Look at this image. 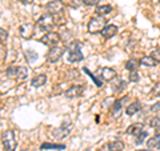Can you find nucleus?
<instances>
[{"mask_svg": "<svg viewBox=\"0 0 160 151\" xmlns=\"http://www.w3.org/2000/svg\"><path fill=\"white\" fill-rule=\"evenodd\" d=\"M140 110H142V103L139 102V100H135L133 103H131L128 106V107L126 108V114L129 115V117H132V115H135L136 112H139Z\"/></svg>", "mask_w": 160, "mask_h": 151, "instance_id": "2eb2a0df", "label": "nucleus"}, {"mask_svg": "<svg viewBox=\"0 0 160 151\" xmlns=\"http://www.w3.org/2000/svg\"><path fill=\"white\" fill-rule=\"evenodd\" d=\"M16 72H18V67L16 66H11V67L7 68V75H8L9 78L16 76Z\"/></svg>", "mask_w": 160, "mask_h": 151, "instance_id": "c756f323", "label": "nucleus"}, {"mask_svg": "<svg viewBox=\"0 0 160 151\" xmlns=\"http://www.w3.org/2000/svg\"><path fill=\"white\" fill-rule=\"evenodd\" d=\"M64 150L66 146L64 144H55V143H43L42 144V150Z\"/></svg>", "mask_w": 160, "mask_h": 151, "instance_id": "412c9836", "label": "nucleus"}, {"mask_svg": "<svg viewBox=\"0 0 160 151\" xmlns=\"http://www.w3.org/2000/svg\"><path fill=\"white\" fill-rule=\"evenodd\" d=\"M124 150V143L122 140H113L108 143V151H122Z\"/></svg>", "mask_w": 160, "mask_h": 151, "instance_id": "a211bd4d", "label": "nucleus"}, {"mask_svg": "<svg viewBox=\"0 0 160 151\" xmlns=\"http://www.w3.org/2000/svg\"><path fill=\"white\" fill-rule=\"evenodd\" d=\"M80 48H82V43L78 42V40H75V42L69 43L68 62H71V63H76V62H82V60L84 59L82 51H80Z\"/></svg>", "mask_w": 160, "mask_h": 151, "instance_id": "f257e3e1", "label": "nucleus"}, {"mask_svg": "<svg viewBox=\"0 0 160 151\" xmlns=\"http://www.w3.org/2000/svg\"><path fill=\"white\" fill-rule=\"evenodd\" d=\"M153 137H156V138H160V127L155 128V135H153Z\"/></svg>", "mask_w": 160, "mask_h": 151, "instance_id": "e433bc0d", "label": "nucleus"}, {"mask_svg": "<svg viewBox=\"0 0 160 151\" xmlns=\"http://www.w3.org/2000/svg\"><path fill=\"white\" fill-rule=\"evenodd\" d=\"M19 32L22 35V38L24 39H31L32 35L35 32V26L31 23H26V24H22L19 28Z\"/></svg>", "mask_w": 160, "mask_h": 151, "instance_id": "1a4fd4ad", "label": "nucleus"}, {"mask_svg": "<svg viewBox=\"0 0 160 151\" xmlns=\"http://www.w3.org/2000/svg\"><path fill=\"white\" fill-rule=\"evenodd\" d=\"M84 92V86H71L67 91H66V96L69 99H73V98H79L80 95Z\"/></svg>", "mask_w": 160, "mask_h": 151, "instance_id": "9d476101", "label": "nucleus"}, {"mask_svg": "<svg viewBox=\"0 0 160 151\" xmlns=\"http://www.w3.org/2000/svg\"><path fill=\"white\" fill-rule=\"evenodd\" d=\"M138 151H152V150H138Z\"/></svg>", "mask_w": 160, "mask_h": 151, "instance_id": "ea45409f", "label": "nucleus"}, {"mask_svg": "<svg viewBox=\"0 0 160 151\" xmlns=\"http://www.w3.org/2000/svg\"><path fill=\"white\" fill-rule=\"evenodd\" d=\"M27 75H28V70H27V67H18L16 78H18L19 80L26 79V78H27Z\"/></svg>", "mask_w": 160, "mask_h": 151, "instance_id": "4be33fe9", "label": "nucleus"}, {"mask_svg": "<svg viewBox=\"0 0 160 151\" xmlns=\"http://www.w3.org/2000/svg\"><path fill=\"white\" fill-rule=\"evenodd\" d=\"M83 71H84V72H87V74L89 75V78H91V79L93 80V82H95V84H96L98 87H102V86H103V82H102V80H99V79H98L96 76H95V75H93L92 72H89L87 68H83Z\"/></svg>", "mask_w": 160, "mask_h": 151, "instance_id": "b1692460", "label": "nucleus"}, {"mask_svg": "<svg viewBox=\"0 0 160 151\" xmlns=\"http://www.w3.org/2000/svg\"><path fill=\"white\" fill-rule=\"evenodd\" d=\"M149 126H151L152 128H158L160 127V117H155L149 120Z\"/></svg>", "mask_w": 160, "mask_h": 151, "instance_id": "cd10ccee", "label": "nucleus"}, {"mask_svg": "<svg viewBox=\"0 0 160 151\" xmlns=\"http://www.w3.org/2000/svg\"><path fill=\"white\" fill-rule=\"evenodd\" d=\"M159 139L160 138H156V137H153L152 139H148V142H147L148 148H156L158 147V143H159Z\"/></svg>", "mask_w": 160, "mask_h": 151, "instance_id": "a878e982", "label": "nucleus"}, {"mask_svg": "<svg viewBox=\"0 0 160 151\" xmlns=\"http://www.w3.org/2000/svg\"><path fill=\"white\" fill-rule=\"evenodd\" d=\"M151 56L156 60L158 63H160V47H158V48H155L153 51L151 52Z\"/></svg>", "mask_w": 160, "mask_h": 151, "instance_id": "7c9ffc66", "label": "nucleus"}, {"mask_svg": "<svg viewBox=\"0 0 160 151\" xmlns=\"http://www.w3.org/2000/svg\"><path fill=\"white\" fill-rule=\"evenodd\" d=\"M151 94H153L155 96H160V83H158V84L151 90Z\"/></svg>", "mask_w": 160, "mask_h": 151, "instance_id": "f704fd0d", "label": "nucleus"}, {"mask_svg": "<svg viewBox=\"0 0 160 151\" xmlns=\"http://www.w3.org/2000/svg\"><path fill=\"white\" fill-rule=\"evenodd\" d=\"M6 56H7V48H6V46H4L3 43H0V66L4 63Z\"/></svg>", "mask_w": 160, "mask_h": 151, "instance_id": "5701e85b", "label": "nucleus"}, {"mask_svg": "<svg viewBox=\"0 0 160 151\" xmlns=\"http://www.w3.org/2000/svg\"><path fill=\"white\" fill-rule=\"evenodd\" d=\"M122 108V99H118V100H115L113 104H112V112H118L119 110Z\"/></svg>", "mask_w": 160, "mask_h": 151, "instance_id": "c85d7f7f", "label": "nucleus"}, {"mask_svg": "<svg viewBox=\"0 0 160 151\" xmlns=\"http://www.w3.org/2000/svg\"><path fill=\"white\" fill-rule=\"evenodd\" d=\"M100 34L103 35L104 39H111L112 36H115V35L118 34V27L113 26V24H108V26H106L103 28V31Z\"/></svg>", "mask_w": 160, "mask_h": 151, "instance_id": "ddd939ff", "label": "nucleus"}, {"mask_svg": "<svg viewBox=\"0 0 160 151\" xmlns=\"http://www.w3.org/2000/svg\"><path fill=\"white\" fill-rule=\"evenodd\" d=\"M2 142H3V146H4V148H6V151H16L18 142H16V135H15L13 130H7V131L3 134Z\"/></svg>", "mask_w": 160, "mask_h": 151, "instance_id": "f03ea898", "label": "nucleus"}, {"mask_svg": "<svg viewBox=\"0 0 160 151\" xmlns=\"http://www.w3.org/2000/svg\"><path fill=\"white\" fill-rule=\"evenodd\" d=\"M140 66H146V67H155L158 64V62L155 60L151 55H148V56H143L142 59L139 60Z\"/></svg>", "mask_w": 160, "mask_h": 151, "instance_id": "dca6fc26", "label": "nucleus"}, {"mask_svg": "<svg viewBox=\"0 0 160 151\" xmlns=\"http://www.w3.org/2000/svg\"><path fill=\"white\" fill-rule=\"evenodd\" d=\"M100 72H102L100 76H102L103 80H106V82H111L115 76H118L116 71H115L113 68H109V67H103L102 70H100Z\"/></svg>", "mask_w": 160, "mask_h": 151, "instance_id": "f8f14e48", "label": "nucleus"}, {"mask_svg": "<svg viewBox=\"0 0 160 151\" xmlns=\"http://www.w3.org/2000/svg\"><path fill=\"white\" fill-rule=\"evenodd\" d=\"M151 111L152 112H160V102H158V103H155V104L151 106Z\"/></svg>", "mask_w": 160, "mask_h": 151, "instance_id": "c9c22d12", "label": "nucleus"}, {"mask_svg": "<svg viewBox=\"0 0 160 151\" xmlns=\"http://www.w3.org/2000/svg\"><path fill=\"white\" fill-rule=\"evenodd\" d=\"M100 2V0H82V3L84 4V6H88V7H91V6H96V4Z\"/></svg>", "mask_w": 160, "mask_h": 151, "instance_id": "72a5a7b5", "label": "nucleus"}, {"mask_svg": "<svg viewBox=\"0 0 160 151\" xmlns=\"http://www.w3.org/2000/svg\"><path fill=\"white\" fill-rule=\"evenodd\" d=\"M71 131H72V123L63 122L62 126H60L59 128L53 130V137L62 139V138H66L67 135H69V133H71Z\"/></svg>", "mask_w": 160, "mask_h": 151, "instance_id": "6e6552de", "label": "nucleus"}, {"mask_svg": "<svg viewBox=\"0 0 160 151\" xmlns=\"http://www.w3.org/2000/svg\"><path fill=\"white\" fill-rule=\"evenodd\" d=\"M147 137H148V133L146 131V130H144V131H143L142 134L138 135V137H136V140H135V143H136V144H142V143L144 142V139H146Z\"/></svg>", "mask_w": 160, "mask_h": 151, "instance_id": "bb28decb", "label": "nucleus"}, {"mask_svg": "<svg viewBox=\"0 0 160 151\" xmlns=\"http://www.w3.org/2000/svg\"><path fill=\"white\" fill-rule=\"evenodd\" d=\"M23 4H31V3H33V0H20Z\"/></svg>", "mask_w": 160, "mask_h": 151, "instance_id": "4c0bfd02", "label": "nucleus"}, {"mask_svg": "<svg viewBox=\"0 0 160 151\" xmlns=\"http://www.w3.org/2000/svg\"><path fill=\"white\" fill-rule=\"evenodd\" d=\"M159 3H160V0H159Z\"/></svg>", "mask_w": 160, "mask_h": 151, "instance_id": "37998d69", "label": "nucleus"}, {"mask_svg": "<svg viewBox=\"0 0 160 151\" xmlns=\"http://www.w3.org/2000/svg\"><path fill=\"white\" fill-rule=\"evenodd\" d=\"M111 82H112V90L115 92H120V91H123V90L127 87V82L126 80H123L122 78H119V76H115Z\"/></svg>", "mask_w": 160, "mask_h": 151, "instance_id": "9b49d317", "label": "nucleus"}, {"mask_svg": "<svg viewBox=\"0 0 160 151\" xmlns=\"http://www.w3.org/2000/svg\"><path fill=\"white\" fill-rule=\"evenodd\" d=\"M143 131H144V124L143 123H133L127 128V134L128 135H135V137L140 135Z\"/></svg>", "mask_w": 160, "mask_h": 151, "instance_id": "4468645a", "label": "nucleus"}, {"mask_svg": "<svg viewBox=\"0 0 160 151\" xmlns=\"http://www.w3.org/2000/svg\"><path fill=\"white\" fill-rule=\"evenodd\" d=\"M158 150H160V139H159V143H158V147H156Z\"/></svg>", "mask_w": 160, "mask_h": 151, "instance_id": "58836bf2", "label": "nucleus"}, {"mask_svg": "<svg viewBox=\"0 0 160 151\" xmlns=\"http://www.w3.org/2000/svg\"><path fill=\"white\" fill-rule=\"evenodd\" d=\"M47 11L51 15H62L64 11V3L62 0H52L47 4Z\"/></svg>", "mask_w": 160, "mask_h": 151, "instance_id": "0eeeda50", "label": "nucleus"}, {"mask_svg": "<svg viewBox=\"0 0 160 151\" xmlns=\"http://www.w3.org/2000/svg\"><path fill=\"white\" fill-rule=\"evenodd\" d=\"M38 26L40 29H43V31H51V29L56 26V22H55V19L51 13H47V15H43V16L39 18Z\"/></svg>", "mask_w": 160, "mask_h": 151, "instance_id": "20e7f679", "label": "nucleus"}, {"mask_svg": "<svg viewBox=\"0 0 160 151\" xmlns=\"http://www.w3.org/2000/svg\"><path fill=\"white\" fill-rule=\"evenodd\" d=\"M139 66H140V63H139L138 59H129V60H127V62H126V68L128 70L129 72H131V71H136V70L139 68Z\"/></svg>", "mask_w": 160, "mask_h": 151, "instance_id": "aec40b11", "label": "nucleus"}, {"mask_svg": "<svg viewBox=\"0 0 160 151\" xmlns=\"http://www.w3.org/2000/svg\"><path fill=\"white\" fill-rule=\"evenodd\" d=\"M107 26V20L103 16H93L88 22V32L89 34H99L103 31V28Z\"/></svg>", "mask_w": 160, "mask_h": 151, "instance_id": "7ed1b4c3", "label": "nucleus"}, {"mask_svg": "<svg viewBox=\"0 0 160 151\" xmlns=\"http://www.w3.org/2000/svg\"><path fill=\"white\" fill-rule=\"evenodd\" d=\"M86 151H91V150H86Z\"/></svg>", "mask_w": 160, "mask_h": 151, "instance_id": "a19ab883", "label": "nucleus"}, {"mask_svg": "<svg viewBox=\"0 0 160 151\" xmlns=\"http://www.w3.org/2000/svg\"><path fill=\"white\" fill-rule=\"evenodd\" d=\"M139 79H140V76H139V74H138V71H131L129 72V80L131 82H139Z\"/></svg>", "mask_w": 160, "mask_h": 151, "instance_id": "473e14b6", "label": "nucleus"}, {"mask_svg": "<svg viewBox=\"0 0 160 151\" xmlns=\"http://www.w3.org/2000/svg\"><path fill=\"white\" fill-rule=\"evenodd\" d=\"M64 51H66V48L62 47V46H53V47H51V49H49L48 54H47V60L49 63L58 62V60L63 56Z\"/></svg>", "mask_w": 160, "mask_h": 151, "instance_id": "39448f33", "label": "nucleus"}, {"mask_svg": "<svg viewBox=\"0 0 160 151\" xmlns=\"http://www.w3.org/2000/svg\"><path fill=\"white\" fill-rule=\"evenodd\" d=\"M47 82V76L46 75H38V76H35L32 80H31V84L33 87H42L44 86V83Z\"/></svg>", "mask_w": 160, "mask_h": 151, "instance_id": "6ab92c4d", "label": "nucleus"}, {"mask_svg": "<svg viewBox=\"0 0 160 151\" xmlns=\"http://www.w3.org/2000/svg\"><path fill=\"white\" fill-rule=\"evenodd\" d=\"M60 42V36H59V34L56 32H52V31H49V32H46L42 36V39H40V43H43V44H46V46H56V44Z\"/></svg>", "mask_w": 160, "mask_h": 151, "instance_id": "423d86ee", "label": "nucleus"}, {"mask_svg": "<svg viewBox=\"0 0 160 151\" xmlns=\"http://www.w3.org/2000/svg\"><path fill=\"white\" fill-rule=\"evenodd\" d=\"M8 39V32L4 28H0V43H4Z\"/></svg>", "mask_w": 160, "mask_h": 151, "instance_id": "2f4dec72", "label": "nucleus"}, {"mask_svg": "<svg viewBox=\"0 0 160 151\" xmlns=\"http://www.w3.org/2000/svg\"><path fill=\"white\" fill-rule=\"evenodd\" d=\"M22 151H27V150H22Z\"/></svg>", "mask_w": 160, "mask_h": 151, "instance_id": "79ce46f5", "label": "nucleus"}, {"mask_svg": "<svg viewBox=\"0 0 160 151\" xmlns=\"http://www.w3.org/2000/svg\"><path fill=\"white\" fill-rule=\"evenodd\" d=\"M113 11V8L109 6V4H104V6H99L96 8V15H99V16H106V15L111 13Z\"/></svg>", "mask_w": 160, "mask_h": 151, "instance_id": "f3484780", "label": "nucleus"}, {"mask_svg": "<svg viewBox=\"0 0 160 151\" xmlns=\"http://www.w3.org/2000/svg\"><path fill=\"white\" fill-rule=\"evenodd\" d=\"M26 58H27L28 62H33L35 59H38V54L35 51H32V49H27L26 51Z\"/></svg>", "mask_w": 160, "mask_h": 151, "instance_id": "393cba45", "label": "nucleus"}]
</instances>
